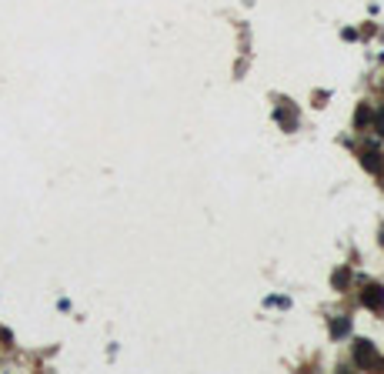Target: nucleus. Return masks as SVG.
<instances>
[]
</instances>
